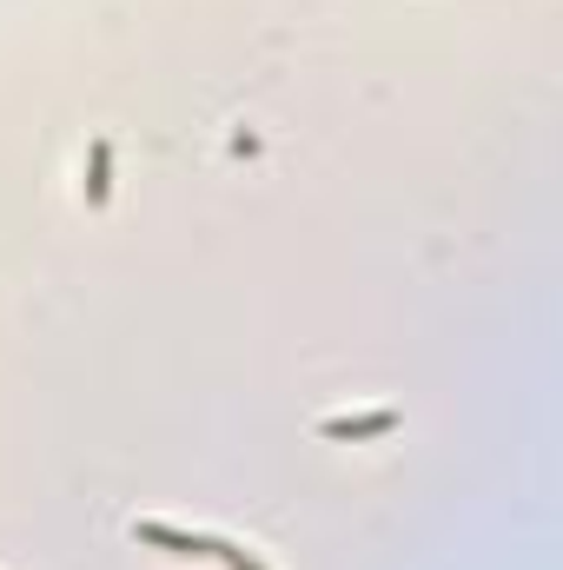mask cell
Masks as SVG:
<instances>
[{
    "instance_id": "obj_1",
    "label": "cell",
    "mask_w": 563,
    "mask_h": 570,
    "mask_svg": "<svg viewBox=\"0 0 563 570\" xmlns=\"http://www.w3.org/2000/svg\"><path fill=\"white\" fill-rule=\"evenodd\" d=\"M134 538H140V544H159V551H172V558H219L226 570H266L253 551H239L233 538H213V531H179V524H159V518H140V524H134Z\"/></svg>"
},
{
    "instance_id": "obj_2",
    "label": "cell",
    "mask_w": 563,
    "mask_h": 570,
    "mask_svg": "<svg viewBox=\"0 0 563 570\" xmlns=\"http://www.w3.org/2000/svg\"><path fill=\"white\" fill-rule=\"evenodd\" d=\"M325 438H385L398 431V412H358V419H325Z\"/></svg>"
},
{
    "instance_id": "obj_3",
    "label": "cell",
    "mask_w": 563,
    "mask_h": 570,
    "mask_svg": "<svg viewBox=\"0 0 563 570\" xmlns=\"http://www.w3.org/2000/svg\"><path fill=\"white\" fill-rule=\"evenodd\" d=\"M107 173H113V146L93 140V179H87V199H93V206L107 199Z\"/></svg>"
}]
</instances>
